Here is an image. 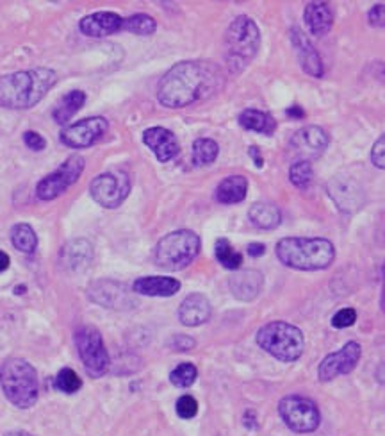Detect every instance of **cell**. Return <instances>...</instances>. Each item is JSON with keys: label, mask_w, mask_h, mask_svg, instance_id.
Returning <instances> with one entry per match:
<instances>
[{"label": "cell", "mask_w": 385, "mask_h": 436, "mask_svg": "<svg viewBox=\"0 0 385 436\" xmlns=\"http://www.w3.org/2000/svg\"><path fill=\"white\" fill-rule=\"evenodd\" d=\"M222 72L213 63L182 61L170 68L157 86V99L164 107L191 106L222 88Z\"/></svg>", "instance_id": "obj_1"}, {"label": "cell", "mask_w": 385, "mask_h": 436, "mask_svg": "<svg viewBox=\"0 0 385 436\" xmlns=\"http://www.w3.org/2000/svg\"><path fill=\"white\" fill-rule=\"evenodd\" d=\"M58 81V74L49 68L15 72L0 77V107L31 109L45 99Z\"/></svg>", "instance_id": "obj_2"}, {"label": "cell", "mask_w": 385, "mask_h": 436, "mask_svg": "<svg viewBox=\"0 0 385 436\" xmlns=\"http://www.w3.org/2000/svg\"><path fill=\"white\" fill-rule=\"evenodd\" d=\"M277 258L295 270H325L336 260V247L325 238H282L277 243Z\"/></svg>", "instance_id": "obj_3"}, {"label": "cell", "mask_w": 385, "mask_h": 436, "mask_svg": "<svg viewBox=\"0 0 385 436\" xmlns=\"http://www.w3.org/2000/svg\"><path fill=\"white\" fill-rule=\"evenodd\" d=\"M261 47V31L250 17H238L225 33V61L232 74H241Z\"/></svg>", "instance_id": "obj_4"}, {"label": "cell", "mask_w": 385, "mask_h": 436, "mask_svg": "<svg viewBox=\"0 0 385 436\" xmlns=\"http://www.w3.org/2000/svg\"><path fill=\"white\" fill-rule=\"evenodd\" d=\"M0 387L6 399L20 410L34 406L40 394L36 368L22 358H11L0 366Z\"/></svg>", "instance_id": "obj_5"}, {"label": "cell", "mask_w": 385, "mask_h": 436, "mask_svg": "<svg viewBox=\"0 0 385 436\" xmlns=\"http://www.w3.org/2000/svg\"><path fill=\"white\" fill-rule=\"evenodd\" d=\"M257 343L263 350L280 361L291 363L304 354L305 338L296 325L275 320L257 331Z\"/></svg>", "instance_id": "obj_6"}, {"label": "cell", "mask_w": 385, "mask_h": 436, "mask_svg": "<svg viewBox=\"0 0 385 436\" xmlns=\"http://www.w3.org/2000/svg\"><path fill=\"white\" fill-rule=\"evenodd\" d=\"M200 236L189 229L173 231L163 236L154 249V260L157 267L177 272L192 263L200 252Z\"/></svg>", "instance_id": "obj_7"}, {"label": "cell", "mask_w": 385, "mask_h": 436, "mask_svg": "<svg viewBox=\"0 0 385 436\" xmlns=\"http://www.w3.org/2000/svg\"><path fill=\"white\" fill-rule=\"evenodd\" d=\"M75 345H77L79 356L82 365L86 368L88 375L99 379L109 371V354L104 345L102 334L93 325H82L75 333Z\"/></svg>", "instance_id": "obj_8"}, {"label": "cell", "mask_w": 385, "mask_h": 436, "mask_svg": "<svg viewBox=\"0 0 385 436\" xmlns=\"http://www.w3.org/2000/svg\"><path fill=\"white\" fill-rule=\"evenodd\" d=\"M279 413L286 426L295 433H312L320 428V410L307 397L287 395L280 400Z\"/></svg>", "instance_id": "obj_9"}, {"label": "cell", "mask_w": 385, "mask_h": 436, "mask_svg": "<svg viewBox=\"0 0 385 436\" xmlns=\"http://www.w3.org/2000/svg\"><path fill=\"white\" fill-rule=\"evenodd\" d=\"M90 194L97 204L107 210L122 206L131 194V179L123 170L100 173L90 185Z\"/></svg>", "instance_id": "obj_10"}, {"label": "cell", "mask_w": 385, "mask_h": 436, "mask_svg": "<svg viewBox=\"0 0 385 436\" xmlns=\"http://www.w3.org/2000/svg\"><path fill=\"white\" fill-rule=\"evenodd\" d=\"M84 165H86V161L79 154L68 157L56 172L49 173V176H45L38 182V198H41V201H54V198H58L59 195L65 194L66 189L72 188L79 181V177L84 172Z\"/></svg>", "instance_id": "obj_11"}, {"label": "cell", "mask_w": 385, "mask_h": 436, "mask_svg": "<svg viewBox=\"0 0 385 436\" xmlns=\"http://www.w3.org/2000/svg\"><path fill=\"white\" fill-rule=\"evenodd\" d=\"M109 129V122L104 116H90L77 124H72L61 131V141L70 148H86L102 138Z\"/></svg>", "instance_id": "obj_12"}, {"label": "cell", "mask_w": 385, "mask_h": 436, "mask_svg": "<svg viewBox=\"0 0 385 436\" xmlns=\"http://www.w3.org/2000/svg\"><path fill=\"white\" fill-rule=\"evenodd\" d=\"M362 356V347L357 342H348L345 347H341L337 352L328 354L327 358L321 361L318 375L323 383L332 381L337 375H345L359 365Z\"/></svg>", "instance_id": "obj_13"}, {"label": "cell", "mask_w": 385, "mask_h": 436, "mask_svg": "<svg viewBox=\"0 0 385 436\" xmlns=\"http://www.w3.org/2000/svg\"><path fill=\"white\" fill-rule=\"evenodd\" d=\"M88 295L93 302L100 306H106V308L113 309H123L127 308L129 304H132L131 295L127 292V286L118 281L111 279H100L95 281L88 288Z\"/></svg>", "instance_id": "obj_14"}, {"label": "cell", "mask_w": 385, "mask_h": 436, "mask_svg": "<svg viewBox=\"0 0 385 436\" xmlns=\"http://www.w3.org/2000/svg\"><path fill=\"white\" fill-rule=\"evenodd\" d=\"M328 143H330V136L323 127H318V125H305L298 129L291 138V147L305 157L321 156L327 150Z\"/></svg>", "instance_id": "obj_15"}, {"label": "cell", "mask_w": 385, "mask_h": 436, "mask_svg": "<svg viewBox=\"0 0 385 436\" xmlns=\"http://www.w3.org/2000/svg\"><path fill=\"white\" fill-rule=\"evenodd\" d=\"M289 34H291V43L296 50V56H298L300 66H302L309 75H312V77L316 79L323 77L325 68L323 61H321V56L318 54V50L314 49L311 40L305 36L304 31L298 29V27H293V29L289 31Z\"/></svg>", "instance_id": "obj_16"}, {"label": "cell", "mask_w": 385, "mask_h": 436, "mask_svg": "<svg viewBox=\"0 0 385 436\" xmlns=\"http://www.w3.org/2000/svg\"><path fill=\"white\" fill-rule=\"evenodd\" d=\"M143 141L161 163H168V161H172L173 157H177L179 150H181V145H179L177 136L164 127L147 129V131L143 132Z\"/></svg>", "instance_id": "obj_17"}, {"label": "cell", "mask_w": 385, "mask_h": 436, "mask_svg": "<svg viewBox=\"0 0 385 436\" xmlns=\"http://www.w3.org/2000/svg\"><path fill=\"white\" fill-rule=\"evenodd\" d=\"M123 27V18L116 13L111 11H100L88 15L81 20L79 29L84 36L90 38H106L111 34L118 33Z\"/></svg>", "instance_id": "obj_18"}, {"label": "cell", "mask_w": 385, "mask_h": 436, "mask_svg": "<svg viewBox=\"0 0 385 436\" xmlns=\"http://www.w3.org/2000/svg\"><path fill=\"white\" fill-rule=\"evenodd\" d=\"M211 313H213V308H211L209 299L202 293H191L182 301L179 308V318L188 327H197L209 320Z\"/></svg>", "instance_id": "obj_19"}, {"label": "cell", "mask_w": 385, "mask_h": 436, "mask_svg": "<svg viewBox=\"0 0 385 436\" xmlns=\"http://www.w3.org/2000/svg\"><path fill=\"white\" fill-rule=\"evenodd\" d=\"M93 261V247L88 240H74L61 251L59 263L68 272L86 270Z\"/></svg>", "instance_id": "obj_20"}, {"label": "cell", "mask_w": 385, "mask_h": 436, "mask_svg": "<svg viewBox=\"0 0 385 436\" xmlns=\"http://www.w3.org/2000/svg\"><path fill=\"white\" fill-rule=\"evenodd\" d=\"M229 286L239 301H254L263 290V274L257 270H241L230 277Z\"/></svg>", "instance_id": "obj_21"}, {"label": "cell", "mask_w": 385, "mask_h": 436, "mask_svg": "<svg viewBox=\"0 0 385 436\" xmlns=\"http://www.w3.org/2000/svg\"><path fill=\"white\" fill-rule=\"evenodd\" d=\"M132 290L147 297H172L181 290V283L173 277L148 276L136 279Z\"/></svg>", "instance_id": "obj_22"}, {"label": "cell", "mask_w": 385, "mask_h": 436, "mask_svg": "<svg viewBox=\"0 0 385 436\" xmlns=\"http://www.w3.org/2000/svg\"><path fill=\"white\" fill-rule=\"evenodd\" d=\"M304 20L314 36H325L334 25L332 9L327 2H311L304 11Z\"/></svg>", "instance_id": "obj_23"}, {"label": "cell", "mask_w": 385, "mask_h": 436, "mask_svg": "<svg viewBox=\"0 0 385 436\" xmlns=\"http://www.w3.org/2000/svg\"><path fill=\"white\" fill-rule=\"evenodd\" d=\"M248 181L243 176L225 177L216 188V201L222 204H239L245 201Z\"/></svg>", "instance_id": "obj_24"}, {"label": "cell", "mask_w": 385, "mask_h": 436, "mask_svg": "<svg viewBox=\"0 0 385 436\" xmlns=\"http://www.w3.org/2000/svg\"><path fill=\"white\" fill-rule=\"evenodd\" d=\"M248 217H250V222L255 227L264 231L275 229L282 222V213L271 202H255L254 206L250 208V211H248Z\"/></svg>", "instance_id": "obj_25"}, {"label": "cell", "mask_w": 385, "mask_h": 436, "mask_svg": "<svg viewBox=\"0 0 385 436\" xmlns=\"http://www.w3.org/2000/svg\"><path fill=\"white\" fill-rule=\"evenodd\" d=\"M239 125L246 131L261 132V134L271 136L277 129L275 120L271 118L268 113L259 111V109H245V111L239 115Z\"/></svg>", "instance_id": "obj_26"}, {"label": "cell", "mask_w": 385, "mask_h": 436, "mask_svg": "<svg viewBox=\"0 0 385 436\" xmlns=\"http://www.w3.org/2000/svg\"><path fill=\"white\" fill-rule=\"evenodd\" d=\"M86 102V93L81 90H74L70 93H66L61 100L58 102V106L54 107V120L58 122V124H66V122H70L72 116L81 109Z\"/></svg>", "instance_id": "obj_27"}, {"label": "cell", "mask_w": 385, "mask_h": 436, "mask_svg": "<svg viewBox=\"0 0 385 436\" xmlns=\"http://www.w3.org/2000/svg\"><path fill=\"white\" fill-rule=\"evenodd\" d=\"M11 242L15 249L24 254H33L38 249V236L29 224H17L11 229Z\"/></svg>", "instance_id": "obj_28"}, {"label": "cell", "mask_w": 385, "mask_h": 436, "mask_svg": "<svg viewBox=\"0 0 385 436\" xmlns=\"http://www.w3.org/2000/svg\"><path fill=\"white\" fill-rule=\"evenodd\" d=\"M220 154V147L211 138H198L192 143V163L197 166H205L214 163Z\"/></svg>", "instance_id": "obj_29"}, {"label": "cell", "mask_w": 385, "mask_h": 436, "mask_svg": "<svg viewBox=\"0 0 385 436\" xmlns=\"http://www.w3.org/2000/svg\"><path fill=\"white\" fill-rule=\"evenodd\" d=\"M214 254H216V260L220 261V265L229 268V270H238L243 265V256L225 238L218 240L216 247H214Z\"/></svg>", "instance_id": "obj_30"}, {"label": "cell", "mask_w": 385, "mask_h": 436, "mask_svg": "<svg viewBox=\"0 0 385 436\" xmlns=\"http://www.w3.org/2000/svg\"><path fill=\"white\" fill-rule=\"evenodd\" d=\"M122 29L129 31L132 34H138V36H150V34L157 31V22L150 15L138 13V15L129 17L127 20H123Z\"/></svg>", "instance_id": "obj_31"}, {"label": "cell", "mask_w": 385, "mask_h": 436, "mask_svg": "<svg viewBox=\"0 0 385 436\" xmlns=\"http://www.w3.org/2000/svg\"><path fill=\"white\" fill-rule=\"evenodd\" d=\"M312 176H314V170H312V165L309 159L295 161L291 169H289V179L300 189H305L311 186Z\"/></svg>", "instance_id": "obj_32"}, {"label": "cell", "mask_w": 385, "mask_h": 436, "mask_svg": "<svg viewBox=\"0 0 385 436\" xmlns=\"http://www.w3.org/2000/svg\"><path fill=\"white\" fill-rule=\"evenodd\" d=\"M198 371L192 363H181L175 371L170 374V381L173 387L177 388H189L195 381H197Z\"/></svg>", "instance_id": "obj_33"}, {"label": "cell", "mask_w": 385, "mask_h": 436, "mask_svg": "<svg viewBox=\"0 0 385 436\" xmlns=\"http://www.w3.org/2000/svg\"><path fill=\"white\" fill-rule=\"evenodd\" d=\"M56 388L65 391V394H75V391H79L82 388V381L75 371L63 368L58 374V377H56Z\"/></svg>", "instance_id": "obj_34"}, {"label": "cell", "mask_w": 385, "mask_h": 436, "mask_svg": "<svg viewBox=\"0 0 385 436\" xmlns=\"http://www.w3.org/2000/svg\"><path fill=\"white\" fill-rule=\"evenodd\" d=\"M175 407H177V415L186 420L197 416V413H198V403L192 395H182L181 399L177 400Z\"/></svg>", "instance_id": "obj_35"}, {"label": "cell", "mask_w": 385, "mask_h": 436, "mask_svg": "<svg viewBox=\"0 0 385 436\" xmlns=\"http://www.w3.org/2000/svg\"><path fill=\"white\" fill-rule=\"evenodd\" d=\"M357 322V311L353 308H343L334 315L332 325L336 329H345V327H352Z\"/></svg>", "instance_id": "obj_36"}, {"label": "cell", "mask_w": 385, "mask_h": 436, "mask_svg": "<svg viewBox=\"0 0 385 436\" xmlns=\"http://www.w3.org/2000/svg\"><path fill=\"white\" fill-rule=\"evenodd\" d=\"M371 161L377 169L385 170V132L373 143L371 148Z\"/></svg>", "instance_id": "obj_37"}, {"label": "cell", "mask_w": 385, "mask_h": 436, "mask_svg": "<svg viewBox=\"0 0 385 436\" xmlns=\"http://www.w3.org/2000/svg\"><path fill=\"white\" fill-rule=\"evenodd\" d=\"M24 143L27 145V147L31 148V150H36V153H40V150H43V148L47 147V141L45 138L40 134V132H34V131H27L24 134Z\"/></svg>", "instance_id": "obj_38"}, {"label": "cell", "mask_w": 385, "mask_h": 436, "mask_svg": "<svg viewBox=\"0 0 385 436\" xmlns=\"http://www.w3.org/2000/svg\"><path fill=\"white\" fill-rule=\"evenodd\" d=\"M368 20L373 27H385V6L377 4L369 9Z\"/></svg>", "instance_id": "obj_39"}, {"label": "cell", "mask_w": 385, "mask_h": 436, "mask_svg": "<svg viewBox=\"0 0 385 436\" xmlns=\"http://www.w3.org/2000/svg\"><path fill=\"white\" fill-rule=\"evenodd\" d=\"M172 347L175 350H181V352H186V350H191L195 347V340L186 334H177L172 340Z\"/></svg>", "instance_id": "obj_40"}, {"label": "cell", "mask_w": 385, "mask_h": 436, "mask_svg": "<svg viewBox=\"0 0 385 436\" xmlns=\"http://www.w3.org/2000/svg\"><path fill=\"white\" fill-rule=\"evenodd\" d=\"M264 252H266V245H264V243H250V245H248V254H250L252 258H259V256H263Z\"/></svg>", "instance_id": "obj_41"}, {"label": "cell", "mask_w": 385, "mask_h": 436, "mask_svg": "<svg viewBox=\"0 0 385 436\" xmlns=\"http://www.w3.org/2000/svg\"><path fill=\"white\" fill-rule=\"evenodd\" d=\"M250 156H252V159L255 161V166H259V169H261V166H263V163H264L263 156H261V150H259L257 147H250Z\"/></svg>", "instance_id": "obj_42"}, {"label": "cell", "mask_w": 385, "mask_h": 436, "mask_svg": "<svg viewBox=\"0 0 385 436\" xmlns=\"http://www.w3.org/2000/svg\"><path fill=\"white\" fill-rule=\"evenodd\" d=\"M287 115L295 116V118H304L305 113H304V109H302V107L293 106V107H289V109H287Z\"/></svg>", "instance_id": "obj_43"}, {"label": "cell", "mask_w": 385, "mask_h": 436, "mask_svg": "<svg viewBox=\"0 0 385 436\" xmlns=\"http://www.w3.org/2000/svg\"><path fill=\"white\" fill-rule=\"evenodd\" d=\"M9 267V256L4 251H0V272L8 270Z\"/></svg>", "instance_id": "obj_44"}, {"label": "cell", "mask_w": 385, "mask_h": 436, "mask_svg": "<svg viewBox=\"0 0 385 436\" xmlns=\"http://www.w3.org/2000/svg\"><path fill=\"white\" fill-rule=\"evenodd\" d=\"M382 274H384V286H382L380 308H382V311H384V313H385V261H384V268H382Z\"/></svg>", "instance_id": "obj_45"}, {"label": "cell", "mask_w": 385, "mask_h": 436, "mask_svg": "<svg viewBox=\"0 0 385 436\" xmlns=\"http://www.w3.org/2000/svg\"><path fill=\"white\" fill-rule=\"evenodd\" d=\"M4 436H33V435H29V433H22V431H15V433H8V435H4Z\"/></svg>", "instance_id": "obj_46"}, {"label": "cell", "mask_w": 385, "mask_h": 436, "mask_svg": "<svg viewBox=\"0 0 385 436\" xmlns=\"http://www.w3.org/2000/svg\"><path fill=\"white\" fill-rule=\"evenodd\" d=\"M24 290H25L24 286H18V288H17V293H18V295H20V292H24Z\"/></svg>", "instance_id": "obj_47"}]
</instances>
